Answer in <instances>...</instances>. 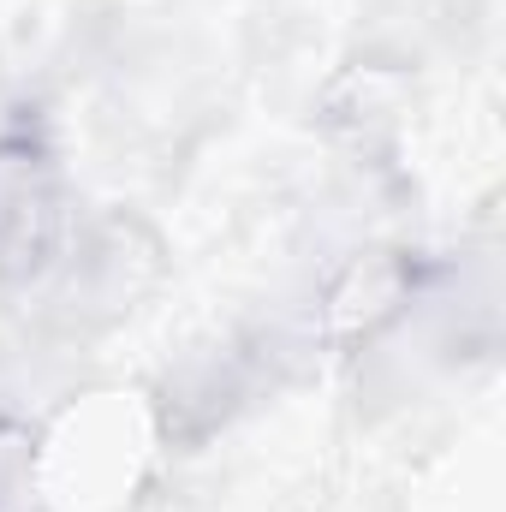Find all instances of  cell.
I'll return each instance as SVG.
<instances>
[{
	"label": "cell",
	"mask_w": 506,
	"mask_h": 512,
	"mask_svg": "<svg viewBox=\"0 0 506 512\" xmlns=\"http://www.w3.org/2000/svg\"><path fill=\"white\" fill-rule=\"evenodd\" d=\"M161 274V251H155V239L143 233V227H131V221H114L108 233H96L84 256H78V274H72V298H78V310H90V316H120L131 310V298L149 286Z\"/></svg>",
	"instance_id": "2"
},
{
	"label": "cell",
	"mask_w": 506,
	"mask_h": 512,
	"mask_svg": "<svg viewBox=\"0 0 506 512\" xmlns=\"http://www.w3.org/2000/svg\"><path fill=\"white\" fill-rule=\"evenodd\" d=\"M239 399H245V358H233V352L185 358L179 376L167 382V429H179V435H209Z\"/></svg>",
	"instance_id": "3"
},
{
	"label": "cell",
	"mask_w": 506,
	"mask_h": 512,
	"mask_svg": "<svg viewBox=\"0 0 506 512\" xmlns=\"http://www.w3.org/2000/svg\"><path fill=\"white\" fill-rule=\"evenodd\" d=\"M60 233H66V209L48 149L24 131L0 137V274L6 280L42 274L60 251Z\"/></svg>",
	"instance_id": "1"
}]
</instances>
